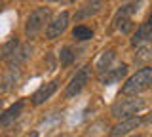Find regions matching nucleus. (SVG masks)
Returning a JSON list of instances; mask_svg holds the SVG:
<instances>
[{"instance_id":"13","label":"nucleus","mask_w":152,"mask_h":137,"mask_svg":"<svg viewBox=\"0 0 152 137\" xmlns=\"http://www.w3.org/2000/svg\"><path fill=\"white\" fill-rule=\"evenodd\" d=\"M114 57H116V53H114L112 50L103 51V53H101V57H99V59H97V63H95V69H97V73H99V74L107 73V70L110 69V65H112Z\"/></svg>"},{"instance_id":"11","label":"nucleus","mask_w":152,"mask_h":137,"mask_svg":"<svg viewBox=\"0 0 152 137\" xmlns=\"http://www.w3.org/2000/svg\"><path fill=\"white\" fill-rule=\"evenodd\" d=\"M150 40H152V31L146 25H141L131 38V46H142V44H148Z\"/></svg>"},{"instance_id":"16","label":"nucleus","mask_w":152,"mask_h":137,"mask_svg":"<svg viewBox=\"0 0 152 137\" xmlns=\"http://www.w3.org/2000/svg\"><path fill=\"white\" fill-rule=\"evenodd\" d=\"M17 82H19V70L10 69V73H8L6 76H4V80H2V89H4V92H8V89L15 88Z\"/></svg>"},{"instance_id":"8","label":"nucleus","mask_w":152,"mask_h":137,"mask_svg":"<svg viewBox=\"0 0 152 137\" xmlns=\"http://www.w3.org/2000/svg\"><path fill=\"white\" fill-rule=\"evenodd\" d=\"M57 84H59L57 80H51V82L44 84L42 88H38L34 92V95H32V103H34V105H42L46 99H50L57 92Z\"/></svg>"},{"instance_id":"25","label":"nucleus","mask_w":152,"mask_h":137,"mask_svg":"<svg viewBox=\"0 0 152 137\" xmlns=\"http://www.w3.org/2000/svg\"><path fill=\"white\" fill-rule=\"evenodd\" d=\"M65 2H74V0H65Z\"/></svg>"},{"instance_id":"23","label":"nucleus","mask_w":152,"mask_h":137,"mask_svg":"<svg viewBox=\"0 0 152 137\" xmlns=\"http://www.w3.org/2000/svg\"><path fill=\"white\" fill-rule=\"evenodd\" d=\"M129 137H142V135H129Z\"/></svg>"},{"instance_id":"17","label":"nucleus","mask_w":152,"mask_h":137,"mask_svg":"<svg viewBox=\"0 0 152 137\" xmlns=\"http://www.w3.org/2000/svg\"><path fill=\"white\" fill-rule=\"evenodd\" d=\"M72 36H74L76 40L84 42V40H89L93 36V31L89 29V27H86V25H78V27H74V29H72Z\"/></svg>"},{"instance_id":"26","label":"nucleus","mask_w":152,"mask_h":137,"mask_svg":"<svg viewBox=\"0 0 152 137\" xmlns=\"http://www.w3.org/2000/svg\"><path fill=\"white\" fill-rule=\"evenodd\" d=\"M0 108H2V99H0Z\"/></svg>"},{"instance_id":"12","label":"nucleus","mask_w":152,"mask_h":137,"mask_svg":"<svg viewBox=\"0 0 152 137\" xmlns=\"http://www.w3.org/2000/svg\"><path fill=\"white\" fill-rule=\"evenodd\" d=\"M28 53H31V46L28 44H19V48H17V51H15V55H13L12 59L8 61V65H10V69H17L19 65L23 63L27 57H28Z\"/></svg>"},{"instance_id":"5","label":"nucleus","mask_w":152,"mask_h":137,"mask_svg":"<svg viewBox=\"0 0 152 137\" xmlns=\"http://www.w3.org/2000/svg\"><path fill=\"white\" fill-rule=\"evenodd\" d=\"M69 19H70L69 12H61L53 21L48 23V27H46V38L55 40L57 36H61L65 32V29L69 27Z\"/></svg>"},{"instance_id":"22","label":"nucleus","mask_w":152,"mask_h":137,"mask_svg":"<svg viewBox=\"0 0 152 137\" xmlns=\"http://www.w3.org/2000/svg\"><path fill=\"white\" fill-rule=\"evenodd\" d=\"M48 2H59V0H48Z\"/></svg>"},{"instance_id":"10","label":"nucleus","mask_w":152,"mask_h":137,"mask_svg":"<svg viewBox=\"0 0 152 137\" xmlns=\"http://www.w3.org/2000/svg\"><path fill=\"white\" fill-rule=\"evenodd\" d=\"M23 101H17V103H13L10 108H6V111L0 114V126H10L13 120H17L19 114L23 112Z\"/></svg>"},{"instance_id":"19","label":"nucleus","mask_w":152,"mask_h":137,"mask_svg":"<svg viewBox=\"0 0 152 137\" xmlns=\"http://www.w3.org/2000/svg\"><path fill=\"white\" fill-rule=\"evenodd\" d=\"M74 51L70 46H66V48L61 50V55H59V61H61V67H69V65H72V61H74Z\"/></svg>"},{"instance_id":"4","label":"nucleus","mask_w":152,"mask_h":137,"mask_svg":"<svg viewBox=\"0 0 152 137\" xmlns=\"http://www.w3.org/2000/svg\"><path fill=\"white\" fill-rule=\"evenodd\" d=\"M89 69H91V67H89V65H86L84 69H80L78 73L72 76L70 84H69V86H66V89H65V97H66V99L78 95V93L84 89V86L88 84V80H89Z\"/></svg>"},{"instance_id":"20","label":"nucleus","mask_w":152,"mask_h":137,"mask_svg":"<svg viewBox=\"0 0 152 137\" xmlns=\"http://www.w3.org/2000/svg\"><path fill=\"white\" fill-rule=\"evenodd\" d=\"M141 122H145V124H152V111H150V112H148V114H146L145 118H142Z\"/></svg>"},{"instance_id":"3","label":"nucleus","mask_w":152,"mask_h":137,"mask_svg":"<svg viewBox=\"0 0 152 137\" xmlns=\"http://www.w3.org/2000/svg\"><path fill=\"white\" fill-rule=\"evenodd\" d=\"M146 107V101L141 97H131V99H122L116 105L112 107V116L120 118V120H126V118L135 116L137 112H141L142 108Z\"/></svg>"},{"instance_id":"18","label":"nucleus","mask_w":152,"mask_h":137,"mask_svg":"<svg viewBox=\"0 0 152 137\" xmlns=\"http://www.w3.org/2000/svg\"><path fill=\"white\" fill-rule=\"evenodd\" d=\"M150 57H152V44H142V46H139V50H137V53H135V61H137V63L148 61Z\"/></svg>"},{"instance_id":"6","label":"nucleus","mask_w":152,"mask_h":137,"mask_svg":"<svg viewBox=\"0 0 152 137\" xmlns=\"http://www.w3.org/2000/svg\"><path fill=\"white\" fill-rule=\"evenodd\" d=\"M141 124H142V122H141V118H139V116L126 118V120L118 122V124L110 130V137H122V135H127V133H131L133 130H137V127H139Z\"/></svg>"},{"instance_id":"9","label":"nucleus","mask_w":152,"mask_h":137,"mask_svg":"<svg viewBox=\"0 0 152 137\" xmlns=\"http://www.w3.org/2000/svg\"><path fill=\"white\" fill-rule=\"evenodd\" d=\"M101 8H103V0H88V2L74 13V19L80 21V19H86V17H91V15L101 12Z\"/></svg>"},{"instance_id":"21","label":"nucleus","mask_w":152,"mask_h":137,"mask_svg":"<svg viewBox=\"0 0 152 137\" xmlns=\"http://www.w3.org/2000/svg\"><path fill=\"white\" fill-rule=\"evenodd\" d=\"M145 25H146V27H148V29L152 31V13H150V15H148V21H146Z\"/></svg>"},{"instance_id":"1","label":"nucleus","mask_w":152,"mask_h":137,"mask_svg":"<svg viewBox=\"0 0 152 137\" xmlns=\"http://www.w3.org/2000/svg\"><path fill=\"white\" fill-rule=\"evenodd\" d=\"M150 86H152V67H145L126 80V84L122 86V93L124 95H137V93L148 89Z\"/></svg>"},{"instance_id":"2","label":"nucleus","mask_w":152,"mask_h":137,"mask_svg":"<svg viewBox=\"0 0 152 137\" xmlns=\"http://www.w3.org/2000/svg\"><path fill=\"white\" fill-rule=\"evenodd\" d=\"M50 19H51V10L50 8H36L34 12H31V15L27 17V23H25L27 38H36V36L42 32V29L48 27Z\"/></svg>"},{"instance_id":"14","label":"nucleus","mask_w":152,"mask_h":137,"mask_svg":"<svg viewBox=\"0 0 152 137\" xmlns=\"http://www.w3.org/2000/svg\"><path fill=\"white\" fill-rule=\"evenodd\" d=\"M135 12H137V4H127V6H122L120 10L116 12V15H114V27H118L122 21L129 19Z\"/></svg>"},{"instance_id":"15","label":"nucleus","mask_w":152,"mask_h":137,"mask_svg":"<svg viewBox=\"0 0 152 137\" xmlns=\"http://www.w3.org/2000/svg\"><path fill=\"white\" fill-rule=\"evenodd\" d=\"M17 48H19V40H17V38H12L10 42H6V44L2 46V50H0V59L10 61L13 55H15Z\"/></svg>"},{"instance_id":"24","label":"nucleus","mask_w":152,"mask_h":137,"mask_svg":"<svg viewBox=\"0 0 152 137\" xmlns=\"http://www.w3.org/2000/svg\"><path fill=\"white\" fill-rule=\"evenodd\" d=\"M57 137H69V135H57Z\"/></svg>"},{"instance_id":"7","label":"nucleus","mask_w":152,"mask_h":137,"mask_svg":"<svg viewBox=\"0 0 152 137\" xmlns=\"http://www.w3.org/2000/svg\"><path fill=\"white\" fill-rule=\"evenodd\" d=\"M126 73H127V65H120V67H116V69H108L107 73L99 74V82L104 84V86L114 84V82H120V80L126 76Z\"/></svg>"}]
</instances>
